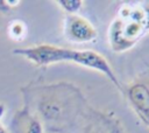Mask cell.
Returning <instances> with one entry per match:
<instances>
[{"mask_svg":"<svg viewBox=\"0 0 149 133\" xmlns=\"http://www.w3.org/2000/svg\"><path fill=\"white\" fill-rule=\"evenodd\" d=\"M45 133H63V132H45Z\"/></svg>","mask_w":149,"mask_h":133,"instance_id":"cell-13","label":"cell"},{"mask_svg":"<svg viewBox=\"0 0 149 133\" xmlns=\"http://www.w3.org/2000/svg\"><path fill=\"white\" fill-rule=\"evenodd\" d=\"M64 38L72 44H88L98 40L95 26L80 14H65L62 29Z\"/></svg>","mask_w":149,"mask_h":133,"instance_id":"cell-5","label":"cell"},{"mask_svg":"<svg viewBox=\"0 0 149 133\" xmlns=\"http://www.w3.org/2000/svg\"><path fill=\"white\" fill-rule=\"evenodd\" d=\"M6 110H7L6 105H5L3 103H0V120L3 118V116H5V113H6Z\"/></svg>","mask_w":149,"mask_h":133,"instance_id":"cell-11","label":"cell"},{"mask_svg":"<svg viewBox=\"0 0 149 133\" xmlns=\"http://www.w3.org/2000/svg\"><path fill=\"white\" fill-rule=\"evenodd\" d=\"M149 33V1L122 2L107 28L112 51L121 54L134 48Z\"/></svg>","mask_w":149,"mask_h":133,"instance_id":"cell-3","label":"cell"},{"mask_svg":"<svg viewBox=\"0 0 149 133\" xmlns=\"http://www.w3.org/2000/svg\"><path fill=\"white\" fill-rule=\"evenodd\" d=\"M0 133H7V130L3 127V125L0 123Z\"/></svg>","mask_w":149,"mask_h":133,"instance_id":"cell-12","label":"cell"},{"mask_svg":"<svg viewBox=\"0 0 149 133\" xmlns=\"http://www.w3.org/2000/svg\"><path fill=\"white\" fill-rule=\"evenodd\" d=\"M12 52L23 57L37 68H45L57 63H72L97 71L105 76L118 90L122 91V86L111 63L102 54L95 50L74 49L52 43H38L24 48H16Z\"/></svg>","mask_w":149,"mask_h":133,"instance_id":"cell-2","label":"cell"},{"mask_svg":"<svg viewBox=\"0 0 149 133\" xmlns=\"http://www.w3.org/2000/svg\"><path fill=\"white\" fill-rule=\"evenodd\" d=\"M21 92L23 105L42 121L45 132L65 133L90 108L83 91L70 82H30Z\"/></svg>","mask_w":149,"mask_h":133,"instance_id":"cell-1","label":"cell"},{"mask_svg":"<svg viewBox=\"0 0 149 133\" xmlns=\"http://www.w3.org/2000/svg\"><path fill=\"white\" fill-rule=\"evenodd\" d=\"M121 92L134 113L149 127V71L140 74Z\"/></svg>","mask_w":149,"mask_h":133,"instance_id":"cell-4","label":"cell"},{"mask_svg":"<svg viewBox=\"0 0 149 133\" xmlns=\"http://www.w3.org/2000/svg\"><path fill=\"white\" fill-rule=\"evenodd\" d=\"M55 5L58 6L65 14H79L80 9L84 6L83 0H57L54 1Z\"/></svg>","mask_w":149,"mask_h":133,"instance_id":"cell-9","label":"cell"},{"mask_svg":"<svg viewBox=\"0 0 149 133\" xmlns=\"http://www.w3.org/2000/svg\"><path fill=\"white\" fill-rule=\"evenodd\" d=\"M10 133H45L42 121L27 107L16 110L9 123Z\"/></svg>","mask_w":149,"mask_h":133,"instance_id":"cell-7","label":"cell"},{"mask_svg":"<svg viewBox=\"0 0 149 133\" xmlns=\"http://www.w3.org/2000/svg\"><path fill=\"white\" fill-rule=\"evenodd\" d=\"M7 35L12 41L22 42L27 38L28 35V26L24 21L14 19L9 21L7 24Z\"/></svg>","mask_w":149,"mask_h":133,"instance_id":"cell-8","label":"cell"},{"mask_svg":"<svg viewBox=\"0 0 149 133\" xmlns=\"http://www.w3.org/2000/svg\"><path fill=\"white\" fill-rule=\"evenodd\" d=\"M19 5H20V1L0 0V13H10L15 10Z\"/></svg>","mask_w":149,"mask_h":133,"instance_id":"cell-10","label":"cell"},{"mask_svg":"<svg viewBox=\"0 0 149 133\" xmlns=\"http://www.w3.org/2000/svg\"><path fill=\"white\" fill-rule=\"evenodd\" d=\"M81 133H125L120 121L105 111H99L90 106L84 119Z\"/></svg>","mask_w":149,"mask_h":133,"instance_id":"cell-6","label":"cell"}]
</instances>
